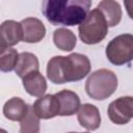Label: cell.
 Wrapping results in <instances>:
<instances>
[{
    "label": "cell",
    "mask_w": 133,
    "mask_h": 133,
    "mask_svg": "<svg viewBox=\"0 0 133 133\" xmlns=\"http://www.w3.org/2000/svg\"><path fill=\"white\" fill-rule=\"evenodd\" d=\"M88 57L80 53H72L69 56H54L47 63V77L54 84L79 81L90 72Z\"/></svg>",
    "instance_id": "6da1fadb"
},
{
    "label": "cell",
    "mask_w": 133,
    "mask_h": 133,
    "mask_svg": "<svg viewBox=\"0 0 133 133\" xmlns=\"http://www.w3.org/2000/svg\"><path fill=\"white\" fill-rule=\"evenodd\" d=\"M91 0H43L42 12L52 25H79L89 12Z\"/></svg>",
    "instance_id": "7a4b0ae2"
},
{
    "label": "cell",
    "mask_w": 133,
    "mask_h": 133,
    "mask_svg": "<svg viewBox=\"0 0 133 133\" xmlns=\"http://www.w3.org/2000/svg\"><path fill=\"white\" fill-rule=\"evenodd\" d=\"M117 88V77L114 72L107 69H100L92 72L86 82L85 91L89 98L103 101L114 94Z\"/></svg>",
    "instance_id": "3957f363"
},
{
    "label": "cell",
    "mask_w": 133,
    "mask_h": 133,
    "mask_svg": "<svg viewBox=\"0 0 133 133\" xmlns=\"http://www.w3.org/2000/svg\"><path fill=\"white\" fill-rule=\"evenodd\" d=\"M79 37L86 45L102 42L108 33V24L100 9H91L78 26Z\"/></svg>",
    "instance_id": "277c9868"
},
{
    "label": "cell",
    "mask_w": 133,
    "mask_h": 133,
    "mask_svg": "<svg viewBox=\"0 0 133 133\" xmlns=\"http://www.w3.org/2000/svg\"><path fill=\"white\" fill-rule=\"evenodd\" d=\"M106 56L114 65H123L133 60V34L124 33L112 38L106 47Z\"/></svg>",
    "instance_id": "5b68a950"
},
{
    "label": "cell",
    "mask_w": 133,
    "mask_h": 133,
    "mask_svg": "<svg viewBox=\"0 0 133 133\" xmlns=\"http://www.w3.org/2000/svg\"><path fill=\"white\" fill-rule=\"evenodd\" d=\"M110 121L116 125H125L133 118V97H121L112 101L107 109Z\"/></svg>",
    "instance_id": "8992f818"
},
{
    "label": "cell",
    "mask_w": 133,
    "mask_h": 133,
    "mask_svg": "<svg viewBox=\"0 0 133 133\" xmlns=\"http://www.w3.org/2000/svg\"><path fill=\"white\" fill-rule=\"evenodd\" d=\"M32 106L36 115L42 119H49L59 115L60 105L56 95H44L39 97Z\"/></svg>",
    "instance_id": "52a82bcc"
},
{
    "label": "cell",
    "mask_w": 133,
    "mask_h": 133,
    "mask_svg": "<svg viewBox=\"0 0 133 133\" xmlns=\"http://www.w3.org/2000/svg\"><path fill=\"white\" fill-rule=\"evenodd\" d=\"M23 41V28L21 22L14 20L4 21L0 27V47H12Z\"/></svg>",
    "instance_id": "ba28073f"
},
{
    "label": "cell",
    "mask_w": 133,
    "mask_h": 133,
    "mask_svg": "<svg viewBox=\"0 0 133 133\" xmlns=\"http://www.w3.org/2000/svg\"><path fill=\"white\" fill-rule=\"evenodd\" d=\"M23 28V42L34 44L41 42L46 35V27L36 18H26L21 21Z\"/></svg>",
    "instance_id": "9c48e42d"
},
{
    "label": "cell",
    "mask_w": 133,
    "mask_h": 133,
    "mask_svg": "<svg viewBox=\"0 0 133 133\" xmlns=\"http://www.w3.org/2000/svg\"><path fill=\"white\" fill-rule=\"evenodd\" d=\"M78 122L86 130H97L101 125V115L97 106L92 104H83L78 110Z\"/></svg>",
    "instance_id": "30bf717a"
},
{
    "label": "cell",
    "mask_w": 133,
    "mask_h": 133,
    "mask_svg": "<svg viewBox=\"0 0 133 133\" xmlns=\"http://www.w3.org/2000/svg\"><path fill=\"white\" fill-rule=\"evenodd\" d=\"M55 95L59 100V105H60L59 115L69 116L78 112L81 105H80V99L76 92L69 89H63Z\"/></svg>",
    "instance_id": "8fae6325"
},
{
    "label": "cell",
    "mask_w": 133,
    "mask_h": 133,
    "mask_svg": "<svg viewBox=\"0 0 133 133\" xmlns=\"http://www.w3.org/2000/svg\"><path fill=\"white\" fill-rule=\"evenodd\" d=\"M29 105H27L23 99L19 97H14L9 99L3 106L4 116L12 122H21L29 110Z\"/></svg>",
    "instance_id": "7c38bea8"
},
{
    "label": "cell",
    "mask_w": 133,
    "mask_h": 133,
    "mask_svg": "<svg viewBox=\"0 0 133 133\" xmlns=\"http://www.w3.org/2000/svg\"><path fill=\"white\" fill-rule=\"evenodd\" d=\"M23 86L28 95L32 97H43L47 90V81L45 77L38 72H32L23 79Z\"/></svg>",
    "instance_id": "4fadbf2b"
},
{
    "label": "cell",
    "mask_w": 133,
    "mask_h": 133,
    "mask_svg": "<svg viewBox=\"0 0 133 133\" xmlns=\"http://www.w3.org/2000/svg\"><path fill=\"white\" fill-rule=\"evenodd\" d=\"M97 8L104 15L108 27H114L121 22L123 12L121 5L115 0H102L98 4Z\"/></svg>",
    "instance_id": "5bb4252c"
},
{
    "label": "cell",
    "mask_w": 133,
    "mask_h": 133,
    "mask_svg": "<svg viewBox=\"0 0 133 133\" xmlns=\"http://www.w3.org/2000/svg\"><path fill=\"white\" fill-rule=\"evenodd\" d=\"M39 70V62L33 53L30 52H22L19 55V60L16 65L15 72L16 74L23 79L25 76L32 72H36Z\"/></svg>",
    "instance_id": "9a60e30c"
},
{
    "label": "cell",
    "mask_w": 133,
    "mask_h": 133,
    "mask_svg": "<svg viewBox=\"0 0 133 133\" xmlns=\"http://www.w3.org/2000/svg\"><path fill=\"white\" fill-rule=\"evenodd\" d=\"M53 42L59 50L71 52L76 47L77 38L73 31L62 27L56 29L53 32Z\"/></svg>",
    "instance_id": "2e32d148"
},
{
    "label": "cell",
    "mask_w": 133,
    "mask_h": 133,
    "mask_svg": "<svg viewBox=\"0 0 133 133\" xmlns=\"http://www.w3.org/2000/svg\"><path fill=\"white\" fill-rule=\"evenodd\" d=\"M19 53L10 47H0V70L2 72H11L16 69L19 60Z\"/></svg>",
    "instance_id": "e0dca14e"
},
{
    "label": "cell",
    "mask_w": 133,
    "mask_h": 133,
    "mask_svg": "<svg viewBox=\"0 0 133 133\" xmlns=\"http://www.w3.org/2000/svg\"><path fill=\"white\" fill-rule=\"evenodd\" d=\"M38 131H39V117L36 115L33 106H30L27 114L20 122V132L37 133Z\"/></svg>",
    "instance_id": "ac0fdd59"
},
{
    "label": "cell",
    "mask_w": 133,
    "mask_h": 133,
    "mask_svg": "<svg viewBox=\"0 0 133 133\" xmlns=\"http://www.w3.org/2000/svg\"><path fill=\"white\" fill-rule=\"evenodd\" d=\"M124 5L128 16L133 20V0H124Z\"/></svg>",
    "instance_id": "d6986e66"
}]
</instances>
